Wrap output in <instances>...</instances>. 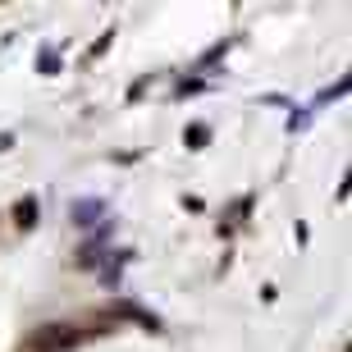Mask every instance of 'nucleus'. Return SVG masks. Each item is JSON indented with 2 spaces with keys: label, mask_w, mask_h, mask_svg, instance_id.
Returning <instances> with one entry per match:
<instances>
[{
  "label": "nucleus",
  "mask_w": 352,
  "mask_h": 352,
  "mask_svg": "<svg viewBox=\"0 0 352 352\" xmlns=\"http://www.w3.org/2000/svg\"><path fill=\"white\" fill-rule=\"evenodd\" d=\"M78 343H87V329L78 325H41L32 334V352H69Z\"/></svg>",
  "instance_id": "nucleus-1"
},
{
  "label": "nucleus",
  "mask_w": 352,
  "mask_h": 352,
  "mask_svg": "<svg viewBox=\"0 0 352 352\" xmlns=\"http://www.w3.org/2000/svg\"><path fill=\"white\" fill-rule=\"evenodd\" d=\"M14 224H19V229H32V224H37V201H32V197H23V201L14 206Z\"/></svg>",
  "instance_id": "nucleus-2"
},
{
  "label": "nucleus",
  "mask_w": 352,
  "mask_h": 352,
  "mask_svg": "<svg viewBox=\"0 0 352 352\" xmlns=\"http://www.w3.org/2000/svg\"><path fill=\"white\" fill-rule=\"evenodd\" d=\"M91 215H101V206H96V201H87V206H74V220H91Z\"/></svg>",
  "instance_id": "nucleus-3"
}]
</instances>
